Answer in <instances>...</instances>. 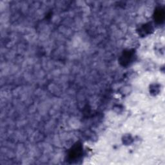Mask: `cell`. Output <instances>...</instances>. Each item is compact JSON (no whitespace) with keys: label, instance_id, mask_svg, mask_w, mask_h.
I'll use <instances>...</instances> for the list:
<instances>
[{"label":"cell","instance_id":"6da1fadb","mask_svg":"<svg viewBox=\"0 0 165 165\" xmlns=\"http://www.w3.org/2000/svg\"><path fill=\"white\" fill-rule=\"evenodd\" d=\"M81 150L78 146H76V148L75 149L72 150L70 154V157L71 159H76L80 156V155H81Z\"/></svg>","mask_w":165,"mask_h":165}]
</instances>
